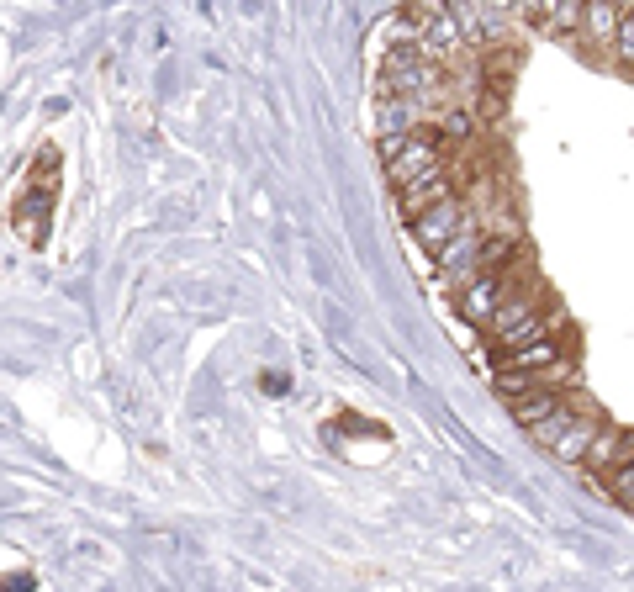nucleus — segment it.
Returning a JSON list of instances; mask_svg holds the SVG:
<instances>
[{
  "label": "nucleus",
  "mask_w": 634,
  "mask_h": 592,
  "mask_svg": "<svg viewBox=\"0 0 634 592\" xmlns=\"http://www.w3.org/2000/svg\"><path fill=\"white\" fill-rule=\"evenodd\" d=\"M381 159H386V175H391L397 191H402V185H413V180H423V175H434V170H444V164H439V143H434V127L381 138Z\"/></svg>",
  "instance_id": "1"
},
{
  "label": "nucleus",
  "mask_w": 634,
  "mask_h": 592,
  "mask_svg": "<svg viewBox=\"0 0 634 592\" xmlns=\"http://www.w3.org/2000/svg\"><path fill=\"white\" fill-rule=\"evenodd\" d=\"M598 429H603L598 418H587V413H571V407H561V413H555L550 423H539L534 439L545 444V450H550L555 460H566V466H576V460L587 466V450H592V439H598Z\"/></svg>",
  "instance_id": "2"
},
{
  "label": "nucleus",
  "mask_w": 634,
  "mask_h": 592,
  "mask_svg": "<svg viewBox=\"0 0 634 592\" xmlns=\"http://www.w3.org/2000/svg\"><path fill=\"white\" fill-rule=\"evenodd\" d=\"M407 228H413V238H418L428 254H444L450 244H460L476 222H471V212H465L460 201H444V207H434V212L418 217V222H407Z\"/></svg>",
  "instance_id": "3"
},
{
  "label": "nucleus",
  "mask_w": 634,
  "mask_h": 592,
  "mask_svg": "<svg viewBox=\"0 0 634 592\" xmlns=\"http://www.w3.org/2000/svg\"><path fill=\"white\" fill-rule=\"evenodd\" d=\"M444 201H455L450 164H444V170H434V175H423V180H413V185H402V191H397V207H402V217H407V222L428 217L434 207H444Z\"/></svg>",
  "instance_id": "4"
},
{
  "label": "nucleus",
  "mask_w": 634,
  "mask_h": 592,
  "mask_svg": "<svg viewBox=\"0 0 634 592\" xmlns=\"http://www.w3.org/2000/svg\"><path fill=\"white\" fill-rule=\"evenodd\" d=\"M529 27L550 32V37H576L587 27V6H576V0H534V6H524Z\"/></svg>",
  "instance_id": "5"
},
{
  "label": "nucleus",
  "mask_w": 634,
  "mask_h": 592,
  "mask_svg": "<svg viewBox=\"0 0 634 592\" xmlns=\"http://www.w3.org/2000/svg\"><path fill=\"white\" fill-rule=\"evenodd\" d=\"M508 302V286H502V275L492 270V275H481V281H471L460 291V312L471 323H481V328H492V318H497V307Z\"/></svg>",
  "instance_id": "6"
},
{
  "label": "nucleus",
  "mask_w": 634,
  "mask_h": 592,
  "mask_svg": "<svg viewBox=\"0 0 634 592\" xmlns=\"http://www.w3.org/2000/svg\"><path fill=\"white\" fill-rule=\"evenodd\" d=\"M587 466L592 471H613L619 476L624 466H634V429H598V439H592V450H587Z\"/></svg>",
  "instance_id": "7"
},
{
  "label": "nucleus",
  "mask_w": 634,
  "mask_h": 592,
  "mask_svg": "<svg viewBox=\"0 0 634 592\" xmlns=\"http://www.w3.org/2000/svg\"><path fill=\"white\" fill-rule=\"evenodd\" d=\"M561 365V344L550 339H534V344H518V349H508V355L497 360V370H524V376H534V370H555Z\"/></svg>",
  "instance_id": "8"
},
{
  "label": "nucleus",
  "mask_w": 634,
  "mask_h": 592,
  "mask_svg": "<svg viewBox=\"0 0 634 592\" xmlns=\"http://www.w3.org/2000/svg\"><path fill=\"white\" fill-rule=\"evenodd\" d=\"M561 392H550V386H539V392H529V397H518V402H508V413L518 418V423H524V429L534 434L539 429V423H550L555 413H561Z\"/></svg>",
  "instance_id": "9"
},
{
  "label": "nucleus",
  "mask_w": 634,
  "mask_h": 592,
  "mask_svg": "<svg viewBox=\"0 0 634 592\" xmlns=\"http://www.w3.org/2000/svg\"><path fill=\"white\" fill-rule=\"evenodd\" d=\"M619 22H624V6H608V0H592L587 6V37L592 43H603V48H613V37H619Z\"/></svg>",
  "instance_id": "10"
},
{
  "label": "nucleus",
  "mask_w": 634,
  "mask_h": 592,
  "mask_svg": "<svg viewBox=\"0 0 634 592\" xmlns=\"http://www.w3.org/2000/svg\"><path fill=\"white\" fill-rule=\"evenodd\" d=\"M455 11V22H460V32L465 37H476V43H487V37H497V11H481V6H450Z\"/></svg>",
  "instance_id": "11"
},
{
  "label": "nucleus",
  "mask_w": 634,
  "mask_h": 592,
  "mask_svg": "<svg viewBox=\"0 0 634 592\" xmlns=\"http://www.w3.org/2000/svg\"><path fill=\"white\" fill-rule=\"evenodd\" d=\"M529 392H539L534 376H524V370H497V397L502 402H518V397H529Z\"/></svg>",
  "instance_id": "12"
},
{
  "label": "nucleus",
  "mask_w": 634,
  "mask_h": 592,
  "mask_svg": "<svg viewBox=\"0 0 634 592\" xmlns=\"http://www.w3.org/2000/svg\"><path fill=\"white\" fill-rule=\"evenodd\" d=\"M613 59L634 69V6H624V22H619V37H613Z\"/></svg>",
  "instance_id": "13"
},
{
  "label": "nucleus",
  "mask_w": 634,
  "mask_h": 592,
  "mask_svg": "<svg viewBox=\"0 0 634 592\" xmlns=\"http://www.w3.org/2000/svg\"><path fill=\"white\" fill-rule=\"evenodd\" d=\"M434 133H450V138H471V133H476V117H471V111H439Z\"/></svg>",
  "instance_id": "14"
},
{
  "label": "nucleus",
  "mask_w": 634,
  "mask_h": 592,
  "mask_svg": "<svg viewBox=\"0 0 634 592\" xmlns=\"http://www.w3.org/2000/svg\"><path fill=\"white\" fill-rule=\"evenodd\" d=\"M603 492L613 497V503H624V508H634V466H624L619 476H608V481H603Z\"/></svg>",
  "instance_id": "15"
}]
</instances>
